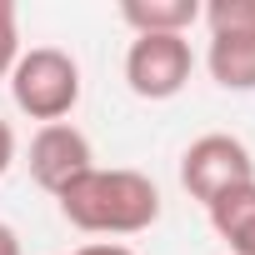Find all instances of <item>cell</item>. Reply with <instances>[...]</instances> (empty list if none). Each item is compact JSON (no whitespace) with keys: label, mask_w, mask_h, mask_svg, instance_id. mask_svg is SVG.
Segmentation results:
<instances>
[{"label":"cell","mask_w":255,"mask_h":255,"mask_svg":"<svg viewBox=\"0 0 255 255\" xmlns=\"http://www.w3.org/2000/svg\"><path fill=\"white\" fill-rule=\"evenodd\" d=\"M255 180V155L240 135H225V130H210V135H195L180 155V185L190 190V200L200 205H215L220 195L240 190Z\"/></svg>","instance_id":"3"},{"label":"cell","mask_w":255,"mask_h":255,"mask_svg":"<svg viewBox=\"0 0 255 255\" xmlns=\"http://www.w3.org/2000/svg\"><path fill=\"white\" fill-rule=\"evenodd\" d=\"M0 255H20V235H15L5 220H0Z\"/></svg>","instance_id":"13"},{"label":"cell","mask_w":255,"mask_h":255,"mask_svg":"<svg viewBox=\"0 0 255 255\" xmlns=\"http://www.w3.org/2000/svg\"><path fill=\"white\" fill-rule=\"evenodd\" d=\"M10 165H15V130H10V120H0V175Z\"/></svg>","instance_id":"11"},{"label":"cell","mask_w":255,"mask_h":255,"mask_svg":"<svg viewBox=\"0 0 255 255\" xmlns=\"http://www.w3.org/2000/svg\"><path fill=\"white\" fill-rule=\"evenodd\" d=\"M5 80H10L15 110L30 115V120H40V125H55V120H65L80 105V65L60 45H30V50H20V60H15V70Z\"/></svg>","instance_id":"2"},{"label":"cell","mask_w":255,"mask_h":255,"mask_svg":"<svg viewBox=\"0 0 255 255\" xmlns=\"http://www.w3.org/2000/svg\"><path fill=\"white\" fill-rule=\"evenodd\" d=\"M195 50L185 35H135L125 50V85L140 100H175L190 85Z\"/></svg>","instance_id":"4"},{"label":"cell","mask_w":255,"mask_h":255,"mask_svg":"<svg viewBox=\"0 0 255 255\" xmlns=\"http://www.w3.org/2000/svg\"><path fill=\"white\" fill-rule=\"evenodd\" d=\"M20 60V15H15V0H0V80H5Z\"/></svg>","instance_id":"10"},{"label":"cell","mask_w":255,"mask_h":255,"mask_svg":"<svg viewBox=\"0 0 255 255\" xmlns=\"http://www.w3.org/2000/svg\"><path fill=\"white\" fill-rule=\"evenodd\" d=\"M25 165H30V180H35L40 190L60 195L75 175H85V170L95 165V145H90V135L80 130V125L55 120V125H40V130L30 135Z\"/></svg>","instance_id":"5"},{"label":"cell","mask_w":255,"mask_h":255,"mask_svg":"<svg viewBox=\"0 0 255 255\" xmlns=\"http://www.w3.org/2000/svg\"><path fill=\"white\" fill-rule=\"evenodd\" d=\"M60 215L85 235H140L160 220V185L145 170L90 165L60 195Z\"/></svg>","instance_id":"1"},{"label":"cell","mask_w":255,"mask_h":255,"mask_svg":"<svg viewBox=\"0 0 255 255\" xmlns=\"http://www.w3.org/2000/svg\"><path fill=\"white\" fill-rule=\"evenodd\" d=\"M205 215H210V230L235 255H255V180L230 190V195H220L215 205H205Z\"/></svg>","instance_id":"8"},{"label":"cell","mask_w":255,"mask_h":255,"mask_svg":"<svg viewBox=\"0 0 255 255\" xmlns=\"http://www.w3.org/2000/svg\"><path fill=\"white\" fill-rule=\"evenodd\" d=\"M200 20L210 35H255V0H210Z\"/></svg>","instance_id":"9"},{"label":"cell","mask_w":255,"mask_h":255,"mask_svg":"<svg viewBox=\"0 0 255 255\" xmlns=\"http://www.w3.org/2000/svg\"><path fill=\"white\" fill-rule=\"evenodd\" d=\"M120 20L135 35H185L200 20V0H120Z\"/></svg>","instance_id":"6"},{"label":"cell","mask_w":255,"mask_h":255,"mask_svg":"<svg viewBox=\"0 0 255 255\" xmlns=\"http://www.w3.org/2000/svg\"><path fill=\"white\" fill-rule=\"evenodd\" d=\"M205 70L220 90H255V35H210Z\"/></svg>","instance_id":"7"},{"label":"cell","mask_w":255,"mask_h":255,"mask_svg":"<svg viewBox=\"0 0 255 255\" xmlns=\"http://www.w3.org/2000/svg\"><path fill=\"white\" fill-rule=\"evenodd\" d=\"M70 255H135V250L120 245V240H90V245H80V250H70Z\"/></svg>","instance_id":"12"}]
</instances>
